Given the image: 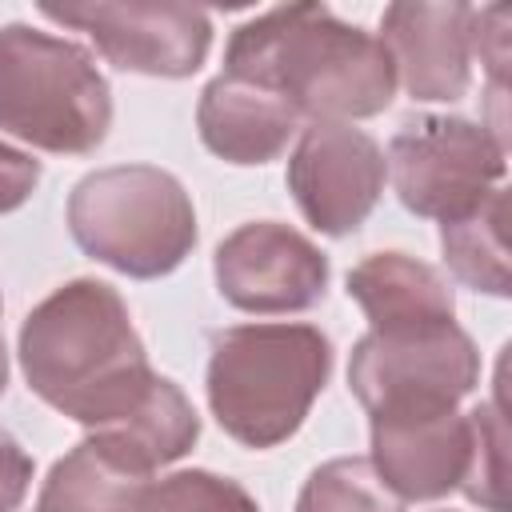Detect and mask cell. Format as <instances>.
Instances as JSON below:
<instances>
[{
  "label": "cell",
  "mask_w": 512,
  "mask_h": 512,
  "mask_svg": "<svg viewBox=\"0 0 512 512\" xmlns=\"http://www.w3.org/2000/svg\"><path fill=\"white\" fill-rule=\"evenodd\" d=\"M92 436L112 444L136 468L156 472L160 464H172L184 452H192V444L200 440V416L192 400L180 392V384H172L168 376H156L144 400L128 416H120L108 428H96Z\"/></svg>",
  "instance_id": "cell-16"
},
{
  "label": "cell",
  "mask_w": 512,
  "mask_h": 512,
  "mask_svg": "<svg viewBox=\"0 0 512 512\" xmlns=\"http://www.w3.org/2000/svg\"><path fill=\"white\" fill-rule=\"evenodd\" d=\"M8 388V348H4V336H0V396Z\"/></svg>",
  "instance_id": "cell-23"
},
{
  "label": "cell",
  "mask_w": 512,
  "mask_h": 512,
  "mask_svg": "<svg viewBox=\"0 0 512 512\" xmlns=\"http://www.w3.org/2000/svg\"><path fill=\"white\" fill-rule=\"evenodd\" d=\"M112 88L92 52L32 24L0 28V132L56 156L108 140Z\"/></svg>",
  "instance_id": "cell-4"
},
{
  "label": "cell",
  "mask_w": 512,
  "mask_h": 512,
  "mask_svg": "<svg viewBox=\"0 0 512 512\" xmlns=\"http://www.w3.org/2000/svg\"><path fill=\"white\" fill-rule=\"evenodd\" d=\"M76 248L120 276L156 280L196 248V208L184 184L156 164H112L88 172L68 196Z\"/></svg>",
  "instance_id": "cell-5"
},
{
  "label": "cell",
  "mask_w": 512,
  "mask_h": 512,
  "mask_svg": "<svg viewBox=\"0 0 512 512\" xmlns=\"http://www.w3.org/2000/svg\"><path fill=\"white\" fill-rule=\"evenodd\" d=\"M468 428H472V456H468V472L460 480L464 496L488 512H508V428L500 416V404H476L468 412Z\"/></svg>",
  "instance_id": "cell-19"
},
{
  "label": "cell",
  "mask_w": 512,
  "mask_h": 512,
  "mask_svg": "<svg viewBox=\"0 0 512 512\" xmlns=\"http://www.w3.org/2000/svg\"><path fill=\"white\" fill-rule=\"evenodd\" d=\"M140 512H260L252 492L208 468H184L144 488Z\"/></svg>",
  "instance_id": "cell-20"
},
{
  "label": "cell",
  "mask_w": 512,
  "mask_h": 512,
  "mask_svg": "<svg viewBox=\"0 0 512 512\" xmlns=\"http://www.w3.org/2000/svg\"><path fill=\"white\" fill-rule=\"evenodd\" d=\"M220 296L256 316L308 312L328 292V256L296 228L280 220L240 224L220 240L212 256Z\"/></svg>",
  "instance_id": "cell-10"
},
{
  "label": "cell",
  "mask_w": 512,
  "mask_h": 512,
  "mask_svg": "<svg viewBox=\"0 0 512 512\" xmlns=\"http://www.w3.org/2000/svg\"><path fill=\"white\" fill-rule=\"evenodd\" d=\"M472 4L396 0L380 16V44L396 80L420 104H452L472 84Z\"/></svg>",
  "instance_id": "cell-11"
},
{
  "label": "cell",
  "mask_w": 512,
  "mask_h": 512,
  "mask_svg": "<svg viewBox=\"0 0 512 512\" xmlns=\"http://www.w3.org/2000/svg\"><path fill=\"white\" fill-rule=\"evenodd\" d=\"M368 428L372 468L400 500H440L460 488L472 456V428L456 408L368 416Z\"/></svg>",
  "instance_id": "cell-12"
},
{
  "label": "cell",
  "mask_w": 512,
  "mask_h": 512,
  "mask_svg": "<svg viewBox=\"0 0 512 512\" xmlns=\"http://www.w3.org/2000/svg\"><path fill=\"white\" fill-rule=\"evenodd\" d=\"M480 384V352L456 324L364 332L348 360V388L368 416L448 412Z\"/></svg>",
  "instance_id": "cell-6"
},
{
  "label": "cell",
  "mask_w": 512,
  "mask_h": 512,
  "mask_svg": "<svg viewBox=\"0 0 512 512\" xmlns=\"http://www.w3.org/2000/svg\"><path fill=\"white\" fill-rule=\"evenodd\" d=\"M40 184V160L0 140V216L16 212Z\"/></svg>",
  "instance_id": "cell-21"
},
{
  "label": "cell",
  "mask_w": 512,
  "mask_h": 512,
  "mask_svg": "<svg viewBox=\"0 0 512 512\" xmlns=\"http://www.w3.org/2000/svg\"><path fill=\"white\" fill-rule=\"evenodd\" d=\"M348 296L364 308L372 332L444 324L456 316V296L444 272L408 252L364 256L348 272Z\"/></svg>",
  "instance_id": "cell-14"
},
{
  "label": "cell",
  "mask_w": 512,
  "mask_h": 512,
  "mask_svg": "<svg viewBox=\"0 0 512 512\" xmlns=\"http://www.w3.org/2000/svg\"><path fill=\"white\" fill-rule=\"evenodd\" d=\"M40 12L88 32L120 72L184 80L200 72L212 48V16L192 4H40Z\"/></svg>",
  "instance_id": "cell-8"
},
{
  "label": "cell",
  "mask_w": 512,
  "mask_h": 512,
  "mask_svg": "<svg viewBox=\"0 0 512 512\" xmlns=\"http://www.w3.org/2000/svg\"><path fill=\"white\" fill-rule=\"evenodd\" d=\"M224 72L280 92L300 120L352 124L396 96L384 44L328 4H288L244 20L224 48Z\"/></svg>",
  "instance_id": "cell-2"
},
{
  "label": "cell",
  "mask_w": 512,
  "mask_h": 512,
  "mask_svg": "<svg viewBox=\"0 0 512 512\" xmlns=\"http://www.w3.org/2000/svg\"><path fill=\"white\" fill-rule=\"evenodd\" d=\"M196 128L212 156L228 164H268L296 136L300 112L280 92L220 72L200 92Z\"/></svg>",
  "instance_id": "cell-13"
},
{
  "label": "cell",
  "mask_w": 512,
  "mask_h": 512,
  "mask_svg": "<svg viewBox=\"0 0 512 512\" xmlns=\"http://www.w3.org/2000/svg\"><path fill=\"white\" fill-rule=\"evenodd\" d=\"M388 180L380 144L352 124L316 120L300 132L288 156V192L300 216L324 236L356 232Z\"/></svg>",
  "instance_id": "cell-9"
},
{
  "label": "cell",
  "mask_w": 512,
  "mask_h": 512,
  "mask_svg": "<svg viewBox=\"0 0 512 512\" xmlns=\"http://www.w3.org/2000/svg\"><path fill=\"white\" fill-rule=\"evenodd\" d=\"M384 164L408 212L448 224L500 188L508 172V148L488 124L420 112L400 124Z\"/></svg>",
  "instance_id": "cell-7"
},
{
  "label": "cell",
  "mask_w": 512,
  "mask_h": 512,
  "mask_svg": "<svg viewBox=\"0 0 512 512\" xmlns=\"http://www.w3.org/2000/svg\"><path fill=\"white\" fill-rule=\"evenodd\" d=\"M296 512H404V500L376 476L364 456H336L300 488Z\"/></svg>",
  "instance_id": "cell-18"
},
{
  "label": "cell",
  "mask_w": 512,
  "mask_h": 512,
  "mask_svg": "<svg viewBox=\"0 0 512 512\" xmlns=\"http://www.w3.org/2000/svg\"><path fill=\"white\" fill-rule=\"evenodd\" d=\"M152 472L136 468L100 436H84L48 468L36 512H140Z\"/></svg>",
  "instance_id": "cell-15"
},
{
  "label": "cell",
  "mask_w": 512,
  "mask_h": 512,
  "mask_svg": "<svg viewBox=\"0 0 512 512\" xmlns=\"http://www.w3.org/2000/svg\"><path fill=\"white\" fill-rule=\"evenodd\" d=\"M16 352L28 388L88 432L128 416L156 380L128 304L92 276L44 296L24 316Z\"/></svg>",
  "instance_id": "cell-1"
},
{
  "label": "cell",
  "mask_w": 512,
  "mask_h": 512,
  "mask_svg": "<svg viewBox=\"0 0 512 512\" xmlns=\"http://www.w3.org/2000/svg\"><path fill=\"white\" fill-rule=\"evenodd\" d=\"M332 376V340L316 324H236L212 336L208 408L244 448H276L312 412Z\"/></svg>",
  "instance_id": "cell-3"
},
{
  "label": "cell",
  "mask_w": 512,
  "mask_h": 512,
  "mask_svg": "<svg viewBox=\"0 0 512 512\" xmlns=\"http://www.w3.org/2000/svg\"><path fill=\"white\" fill-rule=\"evenodd\" d=\"M440 248L452 276L476 292L508 296L512 268H508V192L492 188L472 212L460 220L440 224Z\"/></svg>",
  "instance_id": "cell-17"
},
{
  "label": "cell",
  "mask_w": 512,
  "mask_h": 512,
  "mask_svg": "<svg viewBox=\"0 0 512 512\" xmlns=\"http://www.w3.org/2000/svg\"><path fill=\"white\" fill-rule=\"evenodd\" d=\"M32 484V456L24 444L0 424V512H16Z\"/></svg>",
  "instance_id": "cell-22"
}]
</instances>
